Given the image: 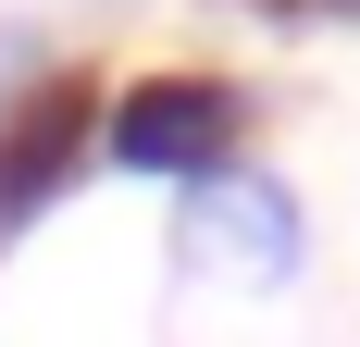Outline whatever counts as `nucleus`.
Returning <instances> with one entry per match:
<instances>
[{
    "label": "nucleus",
    "instance_id": "5",
    "mask_svg": "<svg viewBox=\"0 0 360 347\" xmlns=\"http://www.w3.org/2000/svg\"><path fill=\"white\" fill-rule=\"evenodd\" d=\"M274 13H360V0H274Z\"/></svg>",
    "mask_w": 360,
    "mask_h": 347
},
{
    "label": "nucleus",
    "instance_id": "2",
    "mask_svg": "<svg viewBox=\"0 0 360 347\" xmlns=\"http://www.w3.org/2000/svg\"><path fill=\"white\" fill-rule=\"evenodd\" d=\"M174 248L199 261V273H224V285H286L298 248H311V223H298V186L224 162V174H199V186L174 199Z\"/></svg>",
    "mask_w": 360,
    "mask_h": 347
},
{
    "label": "nucleus",
    "instance_id": "3",
    "mask_svg": "<svg viewBox=\"0 0 360 347\" xmlns=\"http://www.w3.org/2000/svg\"><path fill=\"white\" fill-rule=\"evenodd\" d=\"M87 149H100V100L50 74V87H37L13 124H0V236H25L37 211L63 199V174L87 162Z\"/></svg>",
    "mask_w": 360,
    "mask_h": 347
},
{
    "label": "nucleus",
    "instance_id": "4",
    "mask_svg": "<svg viewBox=\"0 0 360 347\" xmlns=\"http://www.w3.org/2000/svg\"><path fill=\"white\" fill-rule=\"evenodd\" d=\"M37 87H50V37H37V25H0V124H13Z\"/></svg>",
    "mask_w": 360,
    "mask_h": 347
},
{
    "label": "nucleus",
    "instance_id": "1",
    "mask_svg": "<svg viewBox=\"0 0 360 347\" xmlns=\"http://www.w3.org/2000/svg\"><path fill=\"white\" fill-rule=\"evenodd\" d=\"M236 137H249V100H236L224 74H149V87H124V100L100 112V162L112 174H162V186L224 174Z\"/></svg>",
    "mask_w": 360,
    "mask_h": 347
}]
</instances>
